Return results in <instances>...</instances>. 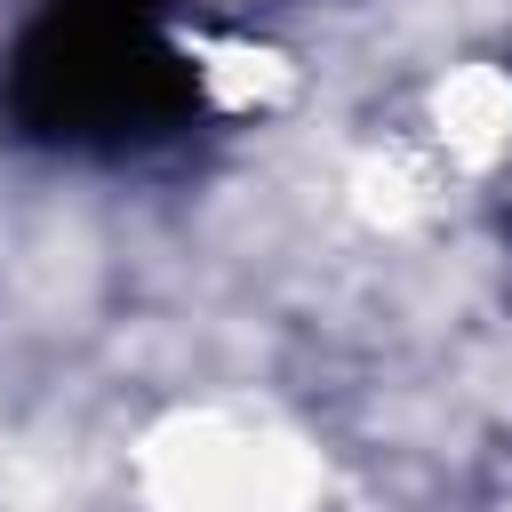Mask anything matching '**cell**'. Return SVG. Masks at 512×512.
Returning <instances> with one entry per match:
<instances>
[{
  "instance_id": "1",
  "label": "cell",
  "mask_w": 512,
  "mask_h": 512,
  "mask_svg": "<svg viewBox=\"0 0 512 512\" xmlns=\"http://www.w3.org/2000/svg\"><path fill=\"white\" fill-rule=\"evenodd\" d=\"M200 72L168 40V0H48L0 72V120L48 152H144L192 128Z\"/></svg>"
}]
</instances>
